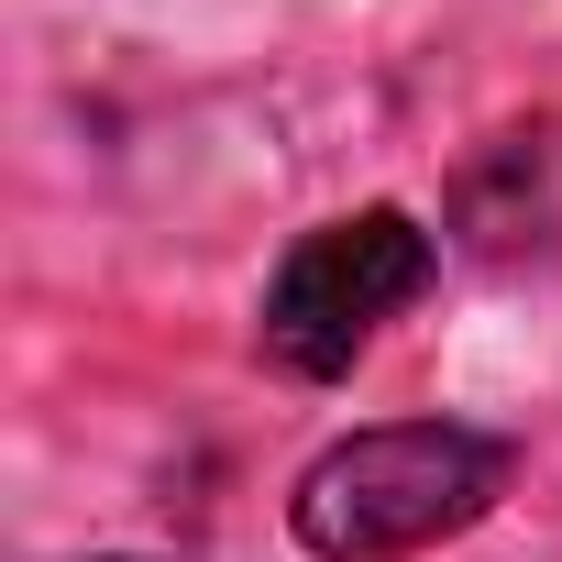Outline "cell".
<instances>
[{
    "instance_id": "cell-1",
    "label": "cell",
    "mask_w": 562,
    "mask_h": 562,
    "mask_svg": "<svg viewBox=\"0 0 562 562\" xmlns=\"http://www.w3.org/2000/svg\"><path fill=\"white\" fill-rule=\"evenodd\" d=\"M507 485H518V441L507 430L375 419V430H342L288 485V529H299L310 562H419V551L463 540L474 518H496Z\"/></svg>"
},
{
    "instance_id": "cell-2",
    "label": "cell",
    "mask_w": 562,
    "mask_h": 562,
    "mask_svg": "<svg viewBox=\"0 0 562 562\" xmlns=\"http://www.w3.org/2000/svg\"><path fill=\"white\" fill-rule=\"evenodd\" d=\"M441 232L397 199H364L342 221H310L288 254H276L265 276V299H254V342L276 375H299V386H342L430 288H441Z\"/></svg>"
},
{
    "instance_id": "cell-3",
    "label": "cell",
    "mask_w": 562,
    "mask_h": 562,
    "mask_svg": "<svg viewBox=\"0 0 562 562\" xmlns=\"http://www.w3.org/2000/svg\"><path fill=\"white\" fill-rule=\"evenodd\" d=\"M441 243L463 265H562V111L507 122L452 166Z\"/></svg>"
},
{
    "instance_id": "cell-4",
    "label": "cell",
    "mask_w": 562,
    "mask_h": 562,
    "mask_svg": "<svg viewBox=\"0 0 562 562\" xmlns=\"http://www.w3.org/2000/svg\"><path fill=\"white\" fill-rule=\"evenodd\" d=\"M100 562H133V551H100Z\"/></svg>"
}]
</instances>
